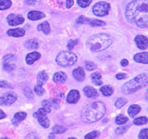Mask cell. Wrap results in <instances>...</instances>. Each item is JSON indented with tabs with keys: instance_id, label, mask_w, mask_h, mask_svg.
I'll return each instance as SVG.
<instances>
[{
	"instance_id": "obj_37",
	"label": "cell",
	"mask_w": 148,
	"mask_h": 139,
	"mask_svg": "<svg viewBox=\"0 0 148 139\" xmlns=\"http://www.w3.org/2000/svg\"><path fill=\"white\" fill-rule=\"evenodd\" d=\"M92 3V0H78V4L82 8L88 7Z\"/></svg>"
},
{
	"instance_id": "obj_45",
	"label": "cell",
	"mask_w": 148,
	"mask_h": 139,
	"mask_svg": "<svg viewBox=\"0 0 148 139\" xmlns=\"http://www.w3.org/2000/svg\"><path fill=\"white\" fill-rule=\"evenodd\" d=\"M0 88H13V86L8 82L3 80V81H0Z\"/></svg>"
},
{
	"instance_id": "obj_4",
	"label": "cell",
	"mask_w": 148,
	"mask_h": 139,
	"mask_svg": "<svg viewBox=\"0 0 148 139\" xmlns=\"http://www.w3.org/2000/svg\"><path fill=\"white\" fill-rule=\"evenodd\" d=\"M148 84V74L147 73L136 76L122 86V91L126 95H130L139 89L144 88Z\"/></svg>"
},
{
	"instance_id": "obj_18",
	"label": "cell",
	"mask_w": 148,
	"mask_h": 139,
	"mask_svg": "<svg viewBox=\"0 0 148 139\" xmlns=\"http://www.w3.org/2000/svg\"><path fill=\"white\" fill-rule=\"evenodd\" d=\"M7 35L9 36L14 37H22L25 35V31L23 28H15V29H10L7 31Z\"/></svg>"
},
{
	"instance_id": "obj_25",
	"label": "cell",
	"mask_w": 148,
	"mask_h": 139,
	"mask_svg": "<svg viewBox=\"0 0 148 139\" xmlns=\"http://www.w3.org/2000/svg\"><path fill=\"white\" fill-rule=\"evenodd\" d=\"M91 79L92 83L96 85H101L103 84L102 80H101V75H100V73H93L91 76Z\"/></svg>"
},
{
	"instance_id": "obj_26",
	"label": "cell",
	"mask_w": 148,
	"mask_h": 139,
	"mask_svg": "<svg viewBox=\"0 0 148 139\" xmlns=\"http://www.w3.org/2000/svg\"><path fill=\"white\" fill-rule=\"evenodd\" d=\"M100 91L101 93L105 95V96H110L114 92V89L110 86L108 85H104L100 88Z\"/></svg>"
},
{
	"instance_id": "obj_29",
	"label": "cell",
	"mask_w": 148,
	"mask_h": 139,
	"mask_svg": "<svg viewBox=\"0 0 148 139\" xmlns=\"http://www.w3.org/2000/svg\"><path fill=\"white\" fill-rule=\"evenodd\" d=\"M38 121L39 122L41 125L43 127L45 128H48L49 127V124H50V122H49V120L48 118L46 117V116L45 117H38Z\"/></svg>"
},
{
	"instance_id": "obj_19",
	"label": "cell",
	"mask_w": 148,
	"mask_h": 139,
	"mask_svg": "<svg viewBox=\"0 0 148 139\" xmlns=\"http://www.w3.org/2000/svg\"><path fill=\"white\" fill-rule=\"evenodd\" d=\"M67 80V74L64 72H57L53 76V81L56 83H64Z\"/></svg>"
},
{
	"instance_id": "obj_36",
	"label": "cell",
	"mask_w": 148,
	"mask_h": 139,
	"mask_svg": "<svg viewBox=\"0 0 148 139\" xmlns=\"http://www.w3.org/2000/svg\"><path fill=\"white\" fill-rule=\"evenodd\" d=\"M100 135V132L97 131H93L92 132H89V134H87L85 137V139H94Z\"/></svg>"
},
{
	"instance_id": "obj_2",
	"label": "cell",
	"mask_w": 148,
	"mask_h": 139,
	"mask_svg": "<svg viewBox=\"0 0 148 139\" xmlns=\"http://www.w3.org/2000/svg\"><path fill=\"white\" fill-rule=\"evenodd\" d=\"M105 105L101 102H96L87 106L82 112V119L86 123H94L104 116Z\"/></svg>"
},
{
	"instance_id": "obj_14",
	"label": "cell",
	"mask_w": 148,
	"mask_h": 139,
	"mask_svg": "<svg viewBox=\"0 0 148 139\" xmlns=\"http://www.w3.org/2000/svg\"><path fill=\"white\" fill-rule=\"evenodd\" d=\"M134 60L137 63H143V64H147L148 63V53L147 52H141V53L136 54L134 56Z\"/></svg>"
},
{
	"instance_id": "obj_33",
	"label": "cell",
	"mask_w": 148,
	"mask_h": 139,
	"mask_svg": "<svg viewBox=\"0 0 148 139\" xmlns=\"http://www.w3.org/2000/svg\"><path fill=\"white\" fill-rule=\"evenodd\" d=\"M129 121V119L128 117H126L124 115H119L116 118V123L119 124V125H121V124H124L127 122V121Z\"/></svg>"
},
{
	"instance_id": "obj_23",
	"label": "cell",
	"mask_w": 148,
	"mask_h": 139,
	"mask_svg": "<svg viewBox=\"0 0 148 139\" xmlns=\"http://www.w3.org/2000/svg\"><path fill=\"white\" fill-rule=\"evenodd\" d=\"M51 111L50 110V108H49V107H43V108H41L39 110L37 111L36 112L34 113V117H45L46 116L47 113H49Z\"/></svg>"
},
{
	"instance_id": "obj_49",
	"label": "cell",
	"mask_w": 148,
	"mask_h": 139,
	"mask_svg": "<svg viewBox=\"0 0 148 139\" xmlns=\"http://www.w3.org/2000/svg\"><path fill=\"white\" fill-rule=\"evenodd\" d=\"M6 117V114H5V112H3V110H0V120H2V119H4V118Z\"/></svg>"
},
{
	"instance_id": "obj_6",
	"label": "cell",
	"mask_w": 148,
	"mask_h": 139,
	"mask_svg": "<svg viewBox=\"0 0 148 139\" xmlns=\"http://www.w3.org/2000/svg\"><path fill=\"white\" fill-rule=\"evenodd\" d=\"M110 10V5L106 2H99L92 8V12L96 16H103L109 13Z\"/></svg>"
},
{
	"instance_id": "obj_10",
	"label": "cell",
	"mask_w": 148,
	"mask_h": 139,
	"mask_svg": "<svg viewBox=\"0 0 148 139\" xmlns=\"http://www.w3.org/2000/svg\"><path fill=\"white\" fill-rule=\"evenodd\" d=\"M136 46L141 50H145L148 47V41L147 37L143 35H137L135 38Z\"/></svg>"
},
{
	"instance_id": "obj_51",
	"label": "cell",
	"mask_w": 148,
	"mask_h": 139,
	"mask_svg": "<svg viewBox=\"0 0 148 139\" xmlns=\"http://www.w3.org/2000/svg\"><path fill=\"white\" fill-rule=\"evenodd\" d=\"M0 139H9L8 138H0Z\"/></svg>"
},
{
	"instance_id": "obj_35",
	"label": "cell",
	"mask_w": 148,
	"mask_h": 139,
	"mask_svg": "<svg viewBox=\"0 0 148 139\" xmlns=\"http://www.w3.org/2000/svg\"><path fill=\"white\" fill-rule=\"evenodd\" d=\"M34 90H35V92L38 95H39V96H42V95H45V90H44V88L42 87V85H38V84H37V85L35 86V88H34Z\"/></svg>"
},
{
	"instance_id": "obj_8",
	"label": "cell",
	"mask_w": 148,
	"mask_h": 139,
	"mask_svg": "<svg viewBox=\"0 0 148 139\" xmlns=\"http://www.w3.org/2000/svg\"><path fill=\"white\" fill-rule=\"evenodd\" d=\"M17 96L14 92H7L0 97V106H10L16 101Z\"/></svg>"
},
{
	"instance_id": "obj_22",
	"label": "cell",
	"mask_w": 148,
	"mask_h": 139,
	"mask_svg": "<svg viewBox=\"0 0 148 139\" xmlns=\"http://www.w3.org/2000/svg\"><path fill=\"white\" fill-rule=\"evenodd\" d=\"M38 31H42L45 35H48L50 32V26L47 21H45L40 24L38 26Z\"/></svg>"
},
{
	"instance_id": "obj_11",
	"label": "cell",
	"mask_w": 148,
	"mask_h": 139,
	"mask_svg": "<svg viewBox=\"0 0 148 139\" xmlns=\"http://www.w3.org/2000/svg\"><path fill=\"white\" fill-rule=\"evenodd\" d=\"M80 99V93L78 90H71L67 96V102L70 104L77 103Z\"/></svg>"
},
{
	"instance_id": "obj_31",
	"label": "cell",
	"mask_w": 148,
	"mask_h": 139,
	"mask_svg": "<svg viewBox=\"0 0 148 139\" xmlns=\"http://www.w3.org/2000/svg\"><path fill=\"white\" fill-rule=\"evenodd\" d=\"M67 131V128L62 125H56L53 127V134H63Z\"/></svg>"
},
{
	"instance_id": "obj_9",
	"label": "cell",
	"mask_w": 148,
	"mask_h": 139,
	"mask_svg": "<svg viewBox=\"0 0 148 139\" xmlns=\"http://www.w3.org/2000/svg\"><path fill=\"white\" fill-rule=\"evenodd\" d=\"M7 21H8V24L10 26H17V25L24 23V18L21 15L11 14L7 16Z\"/></svg>"
},
{
	"instance_id": "obj_28",
	"label": "cell",
	"mask_w": 148,
	"mask_h": 139,
	"mask_svg": "<svg viewBox=\"0 0 148 139\" xmlns=\"http://www.w3.org/2000/svg\"><path fill=\"white\" fill-rule=\"evenodd\" d=\"M87 24H89V25H91L92 27H102L104 26L106 24L105 22L102 21V20H96V19H89V20L87 22Z\"/></svg>"
},
{
	"instance_id": "obj_34",
	"label": "cell",
	"mask_w": 148,
	"mask_h": 139,
	"mask_svg": "<svg viewBox=\"0 0 148 139\" xmlns=\"http://www.w3.org/2000/svg\"><path fill=\"white\" fill-rule=\"evenodd\" d=\"M127 99L125 98H119L117 101L115 102V107H117L118 109H120L122 106H124L127 103Z\"/></svg>"
},
{
	"instance_id": "obj_48",
	"label": "cell",
	"mask_w": 148,
	"mask_h": 139,
	"mask_svg": "<svg viewBox=\"0 0 148 139\" xmlns=\"http://www.w3.org/2000/svg\"><path fill=\"white\" fill-rule=\"evenodd\" d=\"M121 65L122 67H127L129 65V61L127 59H122L121 61Z\"/></svg>"
},
{
	"instance_id": "obj_27",
	"label": "cell",
	"mask_w": 148,
	"mask_h": 139,
	"mask_svg": "<svg viewBox=\"0 0 148 139\" xmlns=\"http://www.w3.org/2000/svg\"><path fill=\"white\" fill-rule=\"evenodd\" d=\"M57 3L61 7L70 9L74 5V0H57Z\"/></svg>"
},
{
	"instance_id": "obj_17",
	"label": "cell",
	"mask_w": 148,
	"mask_h": 139,
	"mask_svg": "<svg viewBox=\"0 0 148 139\" xmlns=\"http://www.w3.org/2000/svg\"><path fill=\"white\" fill-rule=\"evenodd\" d=\"M45 14L40 12V11H31L29 12V14L27 15V17L31 20H41L45 17Z\"/></svg>"
},
{
	"instance_id": "obj_42",
	"label": "cell",
	"mask_w": 148,
	"mask_h": 139,
	"mask_svg": "<svg viewBox=\"0 0 148 139\" xmlns=\"http://www.w3.org/2000/svg\"><path fill=\"white\" fill-rule=\"evenodd\" d=\"M88 20H89V18H87V17H86V16H81L78 20H77V23L80 24H87Z\"/></svg>"
},
{
	"instance_id": "obj_41",
	"label": "cell",
	"mask_w": 148,
	"mask_h": 139,
	"mask_svg": "<svg viewBox=\"0 0 148 139\" xmlns=\"http://www.w3.org/2000/svg\"><path fill=\"white\" fill-rule=\"evenodd\" d=\"M78 42V40H70L69 42L67 44V48L69 50H72L73 48L75 46V45H77V43Z\"/></svg>"
},
{
	"instance_id": "obj_13",
	"label": "cell",
	"mask_w": 148,
	"mask_h": 139,
	"mask_svg": "<svg viewBox=\"0 0 148 139\" xmlns=\"http://www.w3.org/2000/svg\"><path fill=\"white\" fill-rule=\"evenodd\" d=\"M83 92L85 93V95L89 99H94V98L98 97V92H97V90L94 88L90 87V86L85 87L83 88Z\"/></svg>"
},
{
	"instance_id": "obj_43",
	"label": "cell",
	"mask_w": 148,
	"mask_h": 139,
	"mask_svg": "<svg viewBox=\"0 0 148 139\" xmlns=\"http://www.w3.org/2000/svg\"><path fill=\"white\" fill-rule=\"evenodd\" d=\"M24 94H25V95H26L27 98H29V99L33 98L32 91V90H31V88H26L24 89Z\"/></svg>"
},
{
	"instance_id": "obj_32",
	"label": "cell",
	"mask_w": 148,
	"mask_h": 139,
	"mask_svg": "<svg viewBox=\"0 0 148 139\" xmlns=\"http://www.w3.org/2000/svg\"><path fill=\"white\" fill-rule=\"evenodd\" d=\"M147 123V118L145 117H140L136 119H135L133 121V123L136 125H143V124H146Z\"/></svg>"
},
{
	"instance_id": "obj_44",
	"label": "cell",
	"mask_w": 148,
	"mask_h": 139,
	"mask_svg": "<svg viewBox=\"0 0 148 139\" xmlns=\"http://www.w3.org/2000/svg\"><path fill=\"white\" fill-rule=\"evenodd\" d=\"M24 139H40L39 138V137L37 134H35V133H30L29 134H27L26 138Z\"/></svg>"
},
{
	"instance_id": "obj_39",
	"label": "cell",
	"mask_w": 148,
	"mask_h": 139,
	"mask_svg": "<svg viewBox=\"0 0 148 139\" xmlns=\"http://www.w3.org/2000/svg\"><path fill=\"white\" fill-rule=\"evenodd\" d=\"M85 66H86V70H88L89 71L94 70L95 69H97V65L95 64L94 63H92V62H89V61L86 62Z\"/></svg>"
},
{
	"instance_id": "obj_47",
	"label": "cell",
	"mask_w": 148,
	"mask_h": 139,
	"mask_svg": "<svg viewBox=\"0 0 148 139\" xmlns=\"http://www.w3.org/2000/svg\"><path fill=\"white\" fill-rule=\"evenodd\" d=\"M127 78L126 74H119L116 75V78L119 80H122V79H125Z\"/></svg>"
},
{
	"instance_id": "obj_12",
	"label": "cell",
	"mask_w": 148,
	"mask_h": 139,
	"mask_svg": "<svg viewBox=\"0 0 148 139\" xmlns=\"http://www.w3.org/2000/svg\"><path fill=\"white\" fill-rule=\"evenodd\" d=\"M72 74L73 77L75 78V80H77L79 82L83 81L85 80V78H86V73L84 71L83 68L81 67L74 70L72 72Z\"/></svg>"
},
{
	"instance_id": "obj_3",
	"label": "cell",
	"mask_w": 148,
	"mask_h": 139,
	"mask_svg": "<svg viewBox=\"0 0 148 139\" xmlns=\"http://www.w3.org/2000/svg\"><path fill=\"white\" fill-rule=\"evenodd\" d=\"M113 42L112 37L108 34L100 33L89 37L86 46L92 52H101L109 48Z\"/></svg>"
},
{
	"instance_id": "obj_38",
	"label": "cell",
	"mask_w": 148,
	"mask_h": 139,
	"mask_svg": "<svg viewBox=\"0 0 148 139\" xmlns=\"http://www.w3.org/2000/svg\"><path fill=\"white\" fill-rule=\"evenodd\" d=\"M129 128V125L127 126H121V127H119L118 128L116 129V134H124L125 132H126L128 131V129Z\"/></svg>"
},
{
	"instance_id": "obj_40",
	"label": "cell",
	"mask_w": 148,
	"mask_h": 139,
	"mask_svg": "<svg viewBox=\"0 0 148 139\" xmlns=\"http://www.w3.org/2000/svg\"><path fill=\"white\" fill-rule=\"evenodd\" d=\"M147 133H148V129L147 128L143 129V130H142V131L140 132L139 135H138L139 138H140V139H148Z\"/></svg>"
},
{
	"instance_id": "obj_46",
	"label": "cell",
	"mask_w": 148,
	"mask_h": 139,
	"mask_svg": "<svg viewBox=\"0 0 148 139\" xmlns=\"http://www.w3.org/2000/svg\"><path fill=\"white\" fill-rule=\"evenodd\" d=\"M41 0H25V2L29 5H36L40 3Z\"/></svg>"
},
{
	"instance_id": "obj_16",
	"label": "cell",
	"mask_w": 148,
	"mask_h": 139,
	"mask_svg": "<svg viewBox=\"0 0 148 139\" xmlns=\"http://www.w3.org/2000/svg\"><path fill=\"white\" fill-rule=\"evenodd\" d=\"M27 117V114L24 112H16V114L14 115L13 120H12V123L14 126L19 125L20 123H21L22 121L25 120V118Z\"/></svg>"
},
{
	"instance_id": "obj_5",
	"label": "cell",
	"mask_w": 148,
	"mask_h": 139,
	"mask_svg": "<svg viewBox=\"0 0 148 139\" xmlns=\"http://www.w3.org/2000/svg\"><path fill=\"white\" fill-rule=\"evenodd\" d=\"M78 59V57L75 54L71 51L60 52L57 56V64L63 67H71L75 64Z\"/></svg>"
},
{
	"instance_id": "obj_30",
	"label": "cell",
	"mask_w": 148,
	"mask_h": 139,
	"mask_svg": "<svg viewBox=\"0 0 148 139\" xmlns=\"http://www.w3.org/2000/svg\"><path fill=\"white\" fill-rule=\"evenodd\" d=\"M12 5L10 0H0V10H7Z\"/></svg>"
},
{
	"instance_id": "obj_1",
	"label": "cell",
	"mask_w": 148,
	"mask_h": 139,
	"mask_svg": "<svg viewBox=\"0 0 148 139\" xmlns=\"http://www.w3.org/2000/svg\"><path fill=\"white\" fill-rule=\"evenodd\" d=\"M128 21L142 28L148 27V0H133L127 5Z\"/></svg>"
},
{
	"instance_id": "obj_15",
	"label": "cell",
	"mask_w": 148,
	"mask_h": 139,
	"mask_svg": "<svg viewBox=\"0 0 148 139\" xmlns=\"http://www.w3.org/2000/svg\"><path fill=\"white\" fill-rule=\"evenodd\" d=\"M41 54L38 52H33L31 53L27 54L26 56V62L27 64L32 65L33 64L35 61H37L38 59H40Z\"/></svg>"
},
{
	"instance_id": "obj_20",
	"label": "cell",
	"mask_w": 148,
	"mask_h": 139,
	"mask_svg": "<svg viewBox=\"0 0 148 139\" xmlns=\"http://www.w3.org/2000/svg\"><path fill=\"white\" fill-rule=\"evenodd\" d=\"M140 110H141V108H140V106L132 105L128 109V113H129L130 117H136V115H137L138 113L140 112Z\"/></svg>"
},
{
	"instance_id": "obj_24",
	"label": "cell",
	"mask_w": 148,
	"mask_h": 139,
	"mask_svg": "<svg viewBox=\"0 0 148 139\" xmlns=\"http://www.w3.org/2000/svg\"><path fill=\"white\" fill-rule=\"evenodd\" d=\"M24 46L28 49H36L38 48V43L35 39H30L25 42Z\"/></svg>"
},
{
	"instance_id": "obj_7",
	"label": "cell",
	"mask_w": 148,
	"mask_h": 139,
	"mask_svg": "<svg viewBox=\"0 0 148 139\" xmlns=\"http://www.w3.org/2000/svg\"><path fill=\"white\" fill-rule=\"evenodd\" d=\"M16 58L12 54H8L3 58V68L5 71H12L16 68Z\"/></svg>"
},
{
	"instance_id": "obj_21",
	"label": "cell",
	"mask_w": 148,
	"mask_h": 139,
	"mask_svg": "<svg viewBox=\"0 0 148 139\" xmlns=\"http://www.w3.org/2000/svg\"><path fill=\"white\" fill-rule=\"evenodd\" d=\"M49 77L46 71H41L38 74V78H37V82H38V85H42L46 83V81L48 80Z\"/></svg>"
},
{
	"instance_id": "obj_50",
	"label": "cell",
	"mask_w": 148,
	"mask_h": 139,
	"mask_svg": "<svg viewBox=\"0 0 148 139\" xmlns=\"http://www.w3.org/2000/svg\"><path fill=\"white\" fill-rule=\"evenodd\" d=\"M68 139H77V138H69Z\"/></svg>"
}]
</instances>
